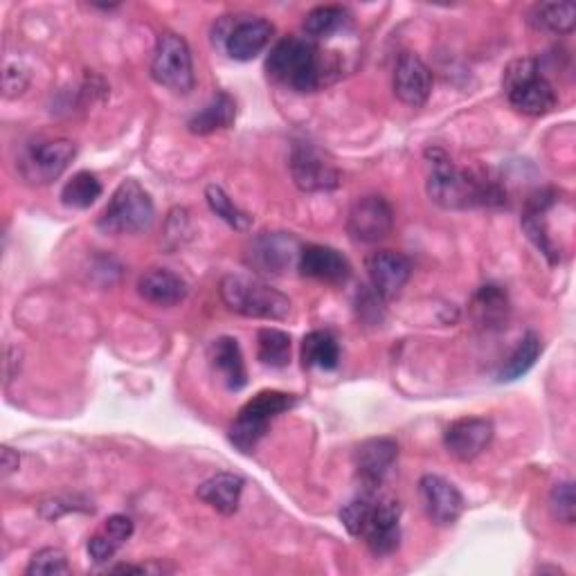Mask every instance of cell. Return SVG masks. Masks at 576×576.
Here are the masks:
<instances>
[{"label":"cell","instance_id":"obj_1","mask_svg":"<svg viewBox=\"0 0 576 576\" xmlns=\"http://www.w3.org/2000/svg\"><path fill=\"white\" fill-rule=\"evenodd\" d=\"M426 165L428 197L446 210H468L505 203V191L496 185V180L455 167L450 156L439 147L426 149Z\"/></svg>","mask_w":576,"mask_h":576},{"label":"cell","instance_id":"obj_2","mask_svg":"<svg viewBox=\"0 0 576 576\" xmlns=\"http://www.w3.org/2000/svg\"><path fill=\"white\" fill-rule=\"evenodd\" d=\"M266 72L272 81L298 92H314L329 81V66L311 39L286 37L275 43L266 59Z\"/></svg>","mask_w":576,"mask_h":576},{"label":"cell","instance_id":"obj_3","mask_svg":"<svg viewBox=\"0 0 576 576\" xmlns=\"http://www.w3.org/2000/svg\"><path fill=\"white\" fill-rule=\"evenodd\" d=\"M221 298L230 311L257 318V320H286L291 314V300L277 288L239 275H228L221 279Z\"/></svg>","mask_w":576,"mask_h":576},{"label":"cell","instance_id":"obj_4","mask_svg":"<svg viewBox=\"0 0 576 576\" xmlns=\"http://www.w3.org/2000/svg\"><path fill=\"white\" fill-rule=\"evenodd\" d=\"M156 208L138 180H125L98 219V228L107 235H138L151 228Z\"/></svg>","mask_w":576,"mask_h":576},{"label":"cell","instance_id":"obj_5","mask_svg":"<svg viewBox=\"0 0 576 576\" xmlns=\"http://www.w3.org/2000/svg\"><path fill=\"white\" fill-rule=\"evenodd\" d=\"M505 90L509 105L532 118L547 116L558 105L554 86L538 72V63L534 59H518L507 68Z\"/></svg>","mask_w":576,"mask_h":576},{"label":"cell","instance_id":"obj_6","mask_svg":"<svg viewBox=\"0 0 576 576\" xmlns=\"http://www.w3.org/2000/svg\"><path fill=\"white\" fill-rule=\"evenodd\" d=\"M294 406H296V399L286 393H277V390L259 393L239 410L237 419L232 421L228 430L230 444L241 453H252L259 439L268 433L270 421L277 415L291 410Z\"/></svg>","mask_w":576,"mask_h":576},{"label":"cell","instance_id":"obj_7","mask_svg":"<svg viewBox=\"0 0 576 576\" xmlns=\"http://www.w3.org/2000/svg\"><path fill=\"white\" fill-rule=\"evenodd\" d=\"M151 77L180 95L195 88V61L187 41L176 32H162L156 41L151 59Z\"/></svg>","mask_w":576,"mask_h":576},{"label":"cell","instance_id":"obj_8","mask_svg":"<svg viewBox=\"0 0 576 576\" xmlns=\"http://www.w3.org/2000/svg\"><path fill=\"white\" fill-rule=\"evenodd\" d=\"M77 145L68 138H54L39 145H30L19 158L17 167L28 185H50L54 182L75 160Z\"/></svg>","mask_w":576,"mask_h":576},{"label":"cell","instance_id":"obj_9","mask_svg":"<svg viewBox=\"0 0 576 576\" xmlns=\"http://www.w3.org/2000/svg\"><path fill=\"white\" fill-rule=\"evenodd\" d=\"M395 228L393 206L376 195L354 201L347 215V235L356 244H378L388 239Z\"/></svg>","mask_w":576,"mask_h":576},{"label":"cell","instance_id":"obj_10","mask_svg":"<svg viewBox=\"0 0 576 576\" xmlns=\"http://www.w3.org/2000/svg\"><path fill=\"white\" fill-rule=\"evenodd\" d=\"M215 34H224L221 39H224L226 52L235 61H252L270 43L275 28L266 19L244 17V19H235L232 23L224 21L221 26H217Z\"/></svg>","mask_w":576,"mask_h":576},{"label":"cell","instance_id":"obj_11","mask_svg":"<svg viewBox=\"0 0 576 576\" xmlns=\"http://www.w3.org/2000/svg\"><path fill=\"white\" fill-rule=\"evenodd\" d=\"M401 503L393 496H376L369 520L360 538H365L374 556H388L397 552L401 540Z\"/></svg>","mask_w":576,"mask_h":576},{"label":"cell","instance_id":"obj_12","mask_svg":"<svg viewBox=\"0 0 576 576\" xmlns=\"http://www.w3.org/2000/svg\"><path fill=\"white\" fill-rule=\"evenodd\" d=\"M399 457V444L390 437H374L363 441L354 453V466L356 475L365 491H376L390 470L395 468Z\"/></svg>","mask_w":576,"mask_h":576},{"label":"cell","instance_id":"obj_13","mask_svg":"<svg viewBox=\"0 0 576 576\" xmlns=\"http://www.w3.org/2000/svg\"><path fill=\"white\" fill-rule=\"evenodd\" d=\"M374 294L383 300H395L413 275V264L404 252L378 250L365 261Z\"/></svg>","mask_w":576,"mask_h":576},{"label":"cell","instance_id":"obj_14","mask_svg":"<svg viewBox=\"0 0 576 576\" xmlns=\"http://www.w3.org/2000/svg\"><path fill=\"white\" fill-rule=\"evenodd\" d=\"M419 498L426 516L435 525H455L464 514V496L441 475H424L419 479Z\"/></svg>","mask_w":576,"mask_h":576},{"label":"cell","instance_id":"obj_15","mask_svg":"<svg viewBox=\"0 0 576 576\" xmlns=\"http://www.w3.org/2000/svg\"><path fill=\"white\" fill-rule=\"evenodd\" d=\"M300 250L302 246L291 235H264L252 241L248 264L261 275H284L294 264H298Z\"/></svg>","mask_w":576,"mask_h":576},{"label":"cell","instance_id":"obj_16","mask_svg":"<svg viewBox=\"0 0 576 576\" xmlns=\"http://www.w3.org/2000/svg\"><path fill=\"white\" fill-rule=\"evenodd\" d=\"M288 167L302 191H331L340 185V171L311 145H296Z\"/></svg>","mask_w":576,"mask_h":576},{"label":"cell","instance_id":"obj_17","mask_svg":"<svg viewBox=\"0 0 576 576\" xmlns=\"http://www.w3.org/2000/svg\"><path fill=\"white\" fill-rule=\"evenodd\" d=\"M494 439V424L485 417H461L453 421L444 433L446 450L459 459L470 461L483 455Z\"/></svg>","mask_w":576,"mask_h":576},{"label":"cell","instance_id":"obj_18","mask_svg":"<svg viewBox=\"0 0 576 576\" xmlns=\"http://www.w3.org/2000/svg\"><path fill=\"white\" fill-rule=\"evenodd\" d=\"M395 92L404 105L413 109L428 102L433 92V72L415 52H404L399 57L395 68Z\"/></svg>","mask_w":576,"mask_h":576},{"label":"cell","instance_id":"obj_19","mask_svg":"<svg viewBox=\"0 0 576 576\" xmlns=\"http://www.w3.org/2000/svg\"><path fill=\"white\" fill-rule=\"evenodd\" d=\"M298 268L305 277L329 281V284H342L351 275L349 261L336 248L318 246V244L302 246Z\"/></svg>","mask_w":576,"mask_h":576},{"label":"cell","instance_id":"obj_20","mask_svg":"<svg viewBox=\"0 0 576 576\" xmlns=\"http://www.w3.org/2000/svg\"><path fill=\"white\" fill-rule=\"evenodd\" d=\"M187 281L167 268H153L138 279L140 298L156 307H176L187 298Z\"/></svg>","mask_w":576,"mask_h":576},{"label":"cell","instance_id":"obj_21","mask_svg":"<svg viewBox=\"0 0 576 576\" xmlns=\"http://www.w3.org/2000/svg\"><path fill=\"white\" fill-rule=\"evenodd\" d=\"M244 477L237 473H217L215 477L206 479V483L197 489L199 500L210 505L221 516H232L239 509L241 494H244Z\"/></svg>","mask_w":576,"mask_h":576},{"label":"cell","instance_id":"obj_22","mask_svg":"<svg viewBox=\"0 0 576 576\" xmlns=\"http://www.w3.org/2000/svg\"><path fill=\"white\" fill-rule=\"evenodd\" d=\"M470 316L477 327L483 329H503L509 320V298L496 284L479 286L470 300Z\"/></svg>","mask_w":576,"mask_h":576},{"label":"cell","instance_id":"obj_23","mask_svg":"<svg viewBox=\"0 0 576 576\" xmlns=\"http://www.w3.org/2000/svg\"><path fill=\"white\" fill-rule=\"evenodd\" d=\"M210 360H212V367L221 374L228 390L239 393L246 388L248 371H246L241 347L235 338H230V336L217 338L210 345Z\"/></svg>","mask_w":576,"mask_h":576},{"label":"cell","instance_id":"obj_24","mask_svg":"<svg viewBox=\"0 0 576 576\" xmlns=\"http://www.w3.org/2000/svg\"><path fill=\"white\" fill-rule=\"evenodd\" d=\"M133 536V520L125 514H116L105 520L102 529L88 538V556L95 563H109L118 549Z\"/></svg>","mask_w":576,"mask_h":576},{"label":"cell","instance_id":"obj_25","mask_svg":"<svg viewBox=\"0 0 576 576\" xmlns=\"http://www.w3.org/2000/svg\"><path fill=\"white\" fill-rule=\"evenodd\" d=\"M237 120V105L228 92H217L215 98L187 122V129L195 136H210L230 129Z\"/></svg>","mask_w":576,"mask_h":576},{"label":"cell","instance_id":"obj_26","mask_svg":"<svg viewBox=\"0 0 576 576\" xmlns=\"http://www.w3.org/2000/svg\"><path fill=\"white\" fill-rule=\"evenodd\" d=\"M302 363L305 367L336 369L340 363V345L329 331H311L302 340Z\"/></svg>","mask_w":576,"mask_h":576},{"label":"cell","instance_id":"obj_27","mask_svg":"<svg viewBox=\"0 0 576 576\" xmlns=\"http://www.w3.org/2000/svg\"><path fill=\"white\" fill-rule=\"evenodd\" d=\"M529 23L554 34H569L576 26L574 3H540L532 10Z\"/></svg>","mask_w":576,"mask_h":576},{"label":"cell","instance_id":"obj_28","mask_svg":"<svg viewBox=\"0 0 576 576\" xmlns=\"http://www.w3.org/2000/svg\"><path fill=\"white\" fill-rule=\"evenodd\" d=\"M102 197V182L90 171H77L61 189V201L68 208L86 210Z\"/></svg>","mask_w":576,"mask_h":576},{"label":"cell","instance_id":"obj_29","mask_svg":"<svg viewBox=\"0 0 576 576\" xmlns=\"http://www.w3.org/2000/svg\"><path fill=\"white\" fill-rule=\"evenodd\" d=\"M257 358L266 367H286L291 360V336L279 329H259L257 334Z\"/></svg>","mask_w":576,"mask_h":576},{"label":"cell","instance_id":"obj_30","mask_svg":"<svg viewBox=\"0 0 576 576\" xmlns=\"http://www.w3.org/2000/svg\"><path fill=\"white\" fill-rule=\"evenodd\" d=\"M349 21V12L340 6H320L305 19V32L311 39H329L340 32Z\"/></svg>","mask_w":576,"mask_h":576},{"label":"cell","instance_id":"obj_31","mask_svg":"<svg viewBox=\"0 0 576 576\" xmlns=\"http://www.w3.org/2000/svg\"><path fill=\"white\" fill-rule=\"evenodd\" d=\"M543 351V342L536 334H527L520 345L514 349V354L507 358L503 371H500V380H518L520 376H525L538 360Z\"/></svg>","mask_w":576,"mask_h":576},{"label":"cell","instance_id":"obj_32","mask_svg":"<svg viewBox=\"0 0 576 576\" xmlns=\"http://www.w3.org/2000/svg\"><path fill=\"white\" fill-rule=\"evenodd\" d=\"M206 199H208L210 210H212L221 221H226L230 228L241 230V232L250 228L252 219L230 201V197L226 195V191H224L219 185H210V187L206 189Z\"/></svg>","mask_w":576,"mask_h":576},{"label":"cell","instance_id":"obj_33","mask_svg":"<svg viewBox=\"0 0 576 576\" xmlns=\"http://www.w3.org/2000/svg\"><path fill=\"white\" fill-rule=\"evenodd\" d=\"M374 500H376V491H363L358 498H354L349 505L342 507L340 520H342L345 529L349 532V536H354V538L363 536L371 507H374Z\"/></svg>","mask_w":576,"mask_h":576},{"label":"cell","instance_id":"obj_34","mask_svg":"<svg viewBox=\"0 0 576 576\" xmlns=\"http://www.w3.org/2000/svg\"><path fill=\"white\" fill-rule=\"evenodd\" d=\"M28 576H57V574H70V563L63 549L59 547H43L39 549L28 567H26Z\"/></svg>","mask_w":576,"mask_h":576},{"label":"cell","instance_id":"obj_35","mask_svg":"<svg viewBox=\"0 0 576 576\" xmlns=\"http://www.w3.org/2000/svg\"><path fill=\"white\" fill-rule=\"evenodd\" d=\"M549 512L554 520L563 525H574L576 520V498H574V483H558L549 494Z\"/></svg>","mask_w":576,"mask_h":576},{"label":"cell","instance_id":"obj_36","mask_svg":"<svg viewBox=\"0 0 576 576\" xmlns=\"http://www.w3.org/2000/svg\"><path fill=\"white\" fill-rule=\"evenodd\" d=\"M28 72L19 66H8L6 68V77H3V86H6V95L8 98H17L26 88H28Z\"/></svg>","mask_w":576,"mask_h":576},{"label":"cell","instance_id":"obj_37","mask_svg":"<svg viewBox=\"0 0 576 576\" xmlns=\"http://www.w3.org/2000/svg\"><path fill=\"white\" fill-rule=\"evenodd\" d=\"M19 466H21V457H19V453L17 450H12V448H3L0 450V468H3V477L8 479L12 473H17L19 470Z\"/></svg>","mask_w":576,"mask_h":576},{"label":"cell","instance_id":"obj_38","mask_svg":"<svg viewBox=\"0 0 576 576\" xmlns=\"http://www.w3.org/2000/svg\"><path fill=\"white\" fill-rule=\"evenodd\" d=\"M111 572H122V574H145L147 567L145 565H116L111 567Z\"/></svg>","mask_w":576,"mask_h":576}]
</instances>
